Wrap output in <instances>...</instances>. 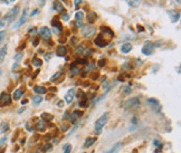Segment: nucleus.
Instances as JSON below:
<instances>
[{"mask_svg": "<svg viewBox=\"0 0 181 153\" xmlns=\"http://www.w3.org/2000/svg\"><path fill=\"white\" fill-rule=\"evenodd\" d=\"M108 116H110V113L108 112H106V113H104L100 119H98L96 122H95V124H94V127H95V131H97V132H100V131L102 130L104 126L106 125L107 121H108Z\"/></svg>", "mask_w": 181, "mask_h": 153, "instance_id": "obj_1", "label": "nucleus"}, {"mask_svg": "<svg viewBox=\"0 0 181 153\" xmlns=\"http://www.w3.org/2000/svg\"><path fill=\"white\" fill-rule=\"evenodd\" d=\"M95 33H96V28L93 27V26H83L81 29V34L85 38L93 36V35H95Z\"/></svg>", "mask_w": 181, "mask_h": 153, "instance_id": "obj_2", "label": "nucleus"}, {"mask_svg": "<svg viewBox=\"0 0 181 153\" xmlns=\"http://www.w3.org/2000/svg\"><path fill=\"white\" fill-rule=\"evenodd\" d=\"M154 51V45L153 42H147L145 44H144V46L142 47V53H143L144 55H152Z\"/></svg>", "mask_w": 181, "mask_h": 153, "instance_id": "obj_3", "label": "nucleus"}, {"mask_svg": "<svg viewBox=\"0 0 181 153\" xmlns=\"http://www.w3.org/2000/svg\"><path fill=\"white\" fill-rule=\"evenodd\" d=\"M18 10H19L18 6H16V7H14L11 10H9L8 14L5 16V20H7V21H12V20L16 18L17 14H18Z\"/></svg>", "mask_w": 181, "mask_h": 153, "instance_id": "obj_4", "label": "nucleus"}, {"mask_svg": "<svg viewBox=\"0 0 181 153\" xmlns=\"http://www.w3.org/2000/svg\"><path fill=\"white\" fill-rule=\"evenodd\" d=\"M11 103V96L8 93H2L0 95V106H5Z\"/></svg>", "mask_w": 181, "mask_h": 153, "instance_id": "obj_5", "label": "nucleus"}, {"mask_svg": "<svg viewBox=\"0 0 181 153\" xmlns=\"http://www.w3.org/2000/svg\"><path fill=\"white\" fill-rule=\"evenodd\" d=\"M39 34H40V36H42V38H44V39H51V29L48 27H42L40 29H39Z\"/></svg>", "mask_w": 181, "mask_h": 153, "instance_id": "obj_6", "label": "nucleus"}, {"mask_svg": "<svg viewBox=\"0 0 181 153\" xmlns=\"http://www.w3.org/2000/svg\"><path fill=\"white\" fill-rule=\"evenodd\" d=\"M168 14L170 16V19H171L172 23H177L180 19V12L177 11V10H169Z\"/></svg>", "mask_w": 181, "mask_h": 153, "instance_id": "obj_7", "label": "nucleus"}, {"mask_svg": "<svg viewBox=\"0 0 181 153\" xmlns=\"http://www.w3.org/2000/svg\"><path fill=\"white\" fill-rule=\"evenodd\" d=\"M140 105V101L139 98H132V100H130V101H128V102L125 103V106L128 107V108H135V107H138Z\"/></svg>", "mask_w": 181, "mask_h": 153, "instance_id": "obj_8", "label": "nucleus"}, {"mask_svg": "<svg viewBox=\"0 0 181 153\" xmlns=\"http://www.w3.org/2000/svg\"><path fill=\"white\" fill-rule=\"evenodd\" d=\"M74 96H75V89H73V88L68 89V92L65 95V102L67 104H70V103L73 102V100H74Z\"/></svg>", "mask_w": 181, "mask_h": 153, "instance_id": "obj_9", "label": "nucleus"}, {"mask_svg": "<svg viewBox=\"0 0 181 153\" xmlns=\"http://www.w3.org/2000/svg\"><path fill=\"white\" fill-rule=\"evenodd\" d=\"M27 15H28V9H25L23 10V16H21V18L19 19V21L16 25L14 26V28L16 29V28H18V27H20V26H23V23H26V20H27Z\"/></svg>", "mask_w": 181, "mask_h": 153, "instance_id": "obj_10", "label": "nucleus"}, {"mask_svg": "<svg viewBox=\"0 0 181 153\" xmlns=\"http://www.w3.org/2000/svg\"><path fill=\"white\" fill-rule=\"evenodd\" d=\"M82 115H83V112L82 111H74L73 114L70 116V123H75Z\"/></svg>", "mask_w": 181, "mask_h": 153, "instance_id": "obj_11", "label": "nucleus"}, {"mask_svg": "<svg viewBox=\"0 0 181 153\" xmlns=\"http://www.w3.org/2000/svg\"><path fill=\"white\" fill-rule=\"evenodd\" d=\"M131 51H132V45L129 44V42L123 44V45L121 46V51H122L123 54H128V53H130Z\"/></svg>", "mask_w": 181, "mask_h": 153, "instance_id": "obj_12", "label": "nucleus"}, {"mask_svg": "<svg viewBox=\"0 0 181 153\" xmlns=\"http://www.w3.org/2000/svg\"><path fill=\"white\" fill-rule=\"evenodd\" d=\"M96 142V138H87L84 142V148H89Z\"/></svg>", "mask_w": 181, "mask_h": 153, "instance_id": "obj_13", "label": "nucleus"}, {"mask_svg": "<svg viewBox=\"0 0 181 153\" xmlns=\"http://www.w3.org/2000/svg\"><path fill=\"white\" fill-rule=\"evenodd\" d=\"M34 92H35L36 94H38V95H39V94L42 95V94L46 93L47 89L44 87V86H35V87H34Z\"/></svg>", "mask_w": 181, "mask_h": 153, "instance_id": "obj_14", "label": "nucleus"}, {"mask_svg": "<svg viewBox=\"0 0 181 153\" xmlns=\"http://www.w3.org/2000/svg\"><path fill=\"white\" fill-rule=\"evenodd\" d=\"M56 53H57V56H60V57H63V56L66 55V53H67V49H66V47H64V46H58V48H57Z\"/></svg>", "mask_w": 181, "mask_h": 153, "instance_id": "obj_15", "label": "nucleus"}, {"mask_svg": "<svg viewBox=\"0 0 181 153\" xmlns=\"http://www.w3.org/2000/svg\"><path fill=\"white\" fill-rule=\"evenodd\" d=\"M121 148H122V143H120V142H119V143L114 144V145H113V148H111L108 151H107V152H105V153H116Z\"/></svg>", "mask_w": 181, "mask_h": 153, "instance_id": "obj_16", "label": "nucleus"}, {"mask_svg": "<svg viewBox=\"0 0 181 153\" xmlns=\"http://www.w3.org/2000/svg\"><path fill=\"white\" fill-rule=\"evenodd\" d=\"M94 44H95L96 46H98V47H104L105 45H106V42H105V40H103L101 36H98V37L94 40Z\"/></svg>", "mask_w": 181, "mask_h": 153, "instance_id": "obj_17", "label": "nucleus"}, {"mask_svg": "<svg viewBox=\"0 0 181 153\" xmlns=\"http://www.w3.org/2000/svg\"><path fill=\"white\" fill-rule=\"evenodd\" d=\"M6 54H7V46H4L0 49V64H2V61L6 57Z\"/></svg>", "mask_w": 181, "mask_h": 153, "instance_id": "obj_18", "label": "nucleus"}, {"mask_svg": "<svg viewBox=\"0 0 181 153\" xmlns=\"http://www.w3.org/2000/svg\"><path fill=\"white\" fill-rule=\"evenodd\" d=\"M97 18V15L95 14V12H91V14L87 16V21L88 23H95V20Z\"/></svg>", "mask_w": 181, "mask_h": 153, "instance_id": "obj_19", "label": "nucleus"}, {"mask_svg": "<svg viewBox=\"0 0 181 153\" xmlns=\"http://www.w3.org/2000/svg\"><path fill=\"white\" fill-rule=\"evenodd\" d=\"M128 5L131 7H139L141 5V0H128Z\"/></svg>", "mask_w": 181, "mask_h": 153, "instance_id": "obj_20", "label": "nucleus"}, {"mask_svg": "<svg viewBox=\"0 0 181 153\" xmlns=\"http://www.w3.org/2000/svg\"><path fill=\"white\" fill-rule=\"evenodd\" d=\"M54 8H55L56 11H59V12H62V11H64V7H63V5L60 4V1H55V5H54Z\"/></svg>", "mask_w": 181, "mask_h": 153, "instance_id": "obj_21", "label": "nucleus"}, {"mask_svg": "<svg viewBox=\"0 0 181 153\" xmlns=\"http://www.w3.org/2000/svg\"><path fill=\"white\" fill-rule=\"evenodd\" d=\"M21 95H23V91H21V89H16L14 92L12 98H14L15 101H17V100H19V98L21 97Z\"/></svg>", "mask_w": 181, "mask_h": 153, "instance_id": "obj_22", "label": "nucleus"}, {"mask_svg": "<svg viewBox=\"0 0 181 153\" xmlns=\"http://www.w3.org/2000/svg\"><path fill=\"white\" fill-rule=\"evenodd\" d=\"M8 130H9V124L6 123V122H2V123L0 124V131H1L2 133H6Z\"/></svg>", "mask_w": 181, "mask_h": 153, "instance_id": "obj_23", "label": "nucleus"}, {"mask_svg": "<svg viewBox=\"0 0 181 153\" xmlns=\"http://www.w3.org/2000/svg\"><path fill=\"white\" fill-rule=\"evenodd\" d=\"M43 102V97H42V95H35L33 97V103L34 104H39V103H42Z\"/></svg>", "mask_w": 181, "mask_h": 153, "instance_id": "obj_24", "label": "nucleus"}, {"mask_svg": "<svg viewBox=\"0 0 181 153\" xmlns=\"http://www.w3.org/2000/svg\"><path fill=\"white\" fill-rule=\"evenodd\" d=\"M42 119L43 120H46V121H51V120H54V116L51 115V114H48V113H43Z\"/></svg>", "mask_w": 181, "mask_h": 153, "instance_id": "obj_25", "label": "nucleus"}, {"mask_svg": "<svg viewBox=\"0 0 181 153\" xmlns=\"http://www.w3.org/2000/svg\"><path fill=\"white\" fill-rule=\"evenodd\" d=\"M75 18H76V21H83L84 14L82 11H78V12H76V15H75Z\"/></svg>", "mask_w": 181, "mask_h": 153, "instance_id": "obj_26", "label": "nucleus"}, {"mask_svg": "<svg viewBox=\"0 0 181 153\" xmlns=\"http://www.w3.org/2000/svg\"><path fill=\"white\" fill-rule=\"evenodd\" d=\"M33 64L35 66L39 67V66L43 65V61H42V59H39V58H37V57H34V58H33Z\"/></svg>", "mask_w": 181, "mask_h": 153, "instance_id": "obj_27", "label": "nucleus"}, {"mask_svg": "<svg viewBox=\"0 0 181 153\" xmlns=\"http://www.w3.org/2000/svg\"><path fill=\"white\" fill-rule=\"evenodd\" d=\"M37 130L38 131L45 130V122H44V121H39L37 123Z\"/></svg>", "mask_w": 181, "mask_h": 153, "instance_id": "obj_28", "label": "nucleus"}, {"mask_svg": "<svg viewBox=\"0 0 181 153\" xmlns=\"http://www.w3.org/2000/svg\"><path fill=\"white\" fill-rule=\"evenodd\" d=\"M122 91H123V93L126 94V95H128V94H131V92H132L130 86H123V87H122Z\"/></svg>", "mask_w": 181, "mask_h": 153, "instance_id": "obj_29", "label": "nucleus"}, {"mask_svg": "<svg viewBox=\"0 0 181 153\" xmlns=\"http://www.w3.org/2000/svg\"><path fill=\"white\" fill-rule=\"evenodd\" d=\"M53 26H54V27H56V29H57V30L62 31V25H60V23H58V21L54 20V21H53Z\"/></svg>", "mask_w": 181, "mask_h": 153, "instance_id": "obj_30", "label": "nucleus"}, {"mask_svg": "<svg viewBox=\"0 0 181 153\" xmlns=\"http://www.w3.org/2000/svg\"><path fill=\"white\" fill-rule=\"evenodd\" d=\"M148 103L152 104V105H159L158 101H155V100H153V98H149V100H148Z\"/></svg>", "mask_w": 181, "mask_h": 153, "instance_id": "obj_31", "label": "nucleus"}, {"mask_svg": "<svg viewBox=\"0 0 181 153\" xmlns=\"http://www.w3.org/2000/svg\"><path fill=\"white\" fill-rule=\"evenodd\" d=\"M83 51H84V47H83V45H79L77 48H76V51L78 53V54H82L83 53Z\"/></svg>", "mask_w": 181, "mask_h": 153, "instance_id": "obj_32", "label": "nucleus"}, {"mask_svg": "<svg viewBox=\"0 0 181 153\" xmlns=\"http://www.w3.org/2000/svg\"><path fill=\"white\" fill-rule=\"evenodd\" d=\"M75 64H82V65H84V64H86V59H77L75 61Z\"/></svg>", "mask_w": 181, "mask_h": 153, "instance_id": "obj_33", "label": "nucleus"}, {"mask_svg": "<svg viewBox=\"0 0 181 153\" xmlns=\"http://www.w3.org/2000/svg\"><path fill=\"white\" fill-rule=\"evenodd\" d=\"M153 145H154V146H159V148H162V145H161V143L159 142L158 140H154V141H153Z\"/></svg>", "mask_w": 181, "mask_h": 153, "instance_id": "obj_34", "label": "nucleus"}, {"mask_svg": "<svg viewBox=\"0 0 181 153\" xmlns=\"http://www.w3.org/2000/svg\"><path fill=\"white\" fill-rule=\"evenodd\" d=\"M78 72H79L78 68H74V67H73V65H72V73H73V75L78 74Z\"/></svg>", "mask_w": 181, "mask_h": 153, "instance_id": "obj_35", "label": "nucleus"}, {"mask_svg": "<svg viewBox=\"0 0 181 153\" xmlns=\"http://www.w3.org/2000/svg\"><path fill=\"white\" fill-rule=\"evenodd\" d=\"M62 19H63L64 21H67V20L70 19V16H68V15H67V14H64V15H63V16H62Z\"/></svg>", "mask_w": 181, "mask_h": 153, "instance_id": "obj_36", "label": "nucleus"}, {"mask_svg": "<svg viewBox=\"0 0 181 153\" xmlns=\"http://www.w3.org/2000/svg\"><path fill=\"white\" fill-rule=\"evenodd\" d=\"M70 151H72V145H67L64 153H70Z\"/></svg>", "mask_w": 181, "mask_h": 153, "instance_id": "obj_37", "label": "nucleus"}, {"mask_svg": "<svg viewBox=\"0 0 181 153\" xmlns=\"http://www.w3.org/2000/svg\"><path fill=\"white\" fill-rule=\"evenodd\" d=\"M47 150H51V144H47L46 146L43 149V152H46Z\"/></svg>", "mask_w": 181, "mask_h": 153, "instance_id": "obj_38", "label": "nucleus"}, {"mask_svg": "<svg viewBox=\"0 0 181 153\" xmlns=\"http://www.w3.org/2000/svg\"><path fill=\"white\" fill-rule=\"evenodd\" d=\"M59 75H60V73H59V72H58V73H56V74L54 75V76H51V81H55V79L57 78V77H58V76H59Z\"/></svg>", "mask_w": 181, "mask_h": 153, "instance_id": "obj_39", "label": "nucleus"}, {"mask_svg": "<svg viewBox=\"0 0 181 153\" xmlns=\"http://www.w3.org/2000/svg\"><path fill=\"white\" fill-rule=\"evenodd\" d=\"M68 129H70V126L66 125V124H63V125H62V131H64V132H65V131H67Z\"/></svg>", "mask_w": 181, "mask_h": 153, "instance_id": "obj_40", "label": "nucleus"}, {"mask_svg": "<svg viewBox=\"0 0 181 153\" xmlns=\"http://www.w3.org/2000/svg\"><path fill=\"white\" fill-rule=\"evenodd\" d=\"M21 57H23V54H21V53H18V54L16 55V57H15V59H16V60H19L20 58H21Z\"/></svg>", "mask_w": 181, "mask_h": 153, "instance_id": "obj_41", "label": "nucleus"}, {"mask_svg": "<svg viewBox=\"0 0 181 153\" xmlns=\"http://www.w3.org/2000/svg\"><path fill=\"white\" fill-rule=\"evenodd\" d=\"M86 104H87V100H84L83 102H81L79 103V106H86Z\"/></svg>", "mask_w": 181, "mask_h": 153, "instance_id": "obj_42", "label": "nucleus"}, {"mask_svg": "<svg viewBox=\"0 0 181 153\" xmlns=\"http://www.w3.org/2000/svg\"><path fill=\"white\" fill-rule=\"evenodd\" d=\"M6 35V31H0V42L4 39V37H5Z\"/></svg>", "mask_w": 181, "mask_h": 153, "instance_id": "obj_43", "label": "nucleus"}, {"mask_svg": "<svg viewBox=\"0 0 181 153\" xmlns=\"http://www.w3.org/2000/svg\"><path fill=\"white\" fill-rule=\"evenodd\" d=\"M95 65V64H94V63H92V64H89V65H88V67L87 68H86V72H89V70H92V68H93V66Z\"/></svg>", "mask_w": 181, "mask_h": 153, "instance_id": "obj_44", "label": "nucleus"}, {"mask_svg": "<svg viewBox=\"0 0 181 153\" xmlns=\"http://www.w3.org/2000/svg\"><path fill=\"white\" fill-rule=\"evenodd\" d=\"M171 4H177V5H180V1L181 0H170Z\"/></svg>", "mask_w": 181, "mask_h": 153, "instance_id": "obj_45", "label": "nucleus"}, {"mask_svg": "<svg viewBox=\"0 0 181 153\" xmlns=\"http://www.w3.org/2000/svg\"><path fill=\"white\" fill-rule=\"evenodd\" d=\"M57 106H58V107H63V106H64V102H63V101H59V102H57Z\"/></svg>", "mask_w": 181, "mask_h": 153, "instance_id": "obj_46", "label": "nucleus"}, {"mask_svg": "<svg viewBox=\"0 0 181 153\" xmlns=\"http://www.w3.org/2000/svg\"><path fill=\"white\" fill-rule=\"evenodd\" d=\"M38 5L43 7V6L45 5V0H38Z\"/></svg>", "mask_w": 181, "mask_h": 153, "instance_id": "obj_47", "label": "nucleus"}, {"mask_svg": "<svg viewBox=\"0 0 181 153\" xmlns=\"http://www.w3.org/2000/svg\"><path fill=\"white\" fill-rule=\"evenodd\" d=\"M75 42H76V38H73V39H72V40H70V45H72V46H74L75 45Z\"/></svg>", "mask_w": 181, "mask_h": 153, "instance_id": "obj_48", "label": "nucleus"}, {"mask_svg": "<svg viewBox=\"0 0 181 153\" xmlns=\"http://www.w3.org/2000/svg\"><path fill=\"white\" fill-rule=\"evenodd\" d=\"M138 30H139V31H141V33H142V31H144L143 27H142V26H140V25H138Z\"/></svg>", "mask_w": 181, "mask_h": 153, "instance_id": "obj_49", "label": "nucleus"}, {"mask_svg": "<svg viewBox=\"0 0 181 153\" xmlns=\"http://www.w3.org/2000/svg\"><path fill=\"white\" fill-rule=\"evenodd\" d=\"M81 2H82V0H75V6L77 7V6L81 5Z\"/></svg>", "mask_w": 181, "mask_h": 153, "instance_id": "obj_50", "label": "nucleus"}, {"mask_svg": "<svg viewBox=\"0 0 181 153\" xmlns=\"http://www.w3.org/2000/svg\"><path fill=\"white\" fill-rule=\"evenodd\" d=\"M104 65V60H100V61H98V66H100V67H102V66Z\"/></svg>", "mask_w": 181, "mask_h": 153, "instance_id": "obj_51", "label": "nucleus"}, {"mask_svg": "<svg viewBox=\"0 0 181 153\" xmlns=\"http://www.w3.org/2000/svg\"><path fill=\"white\" fill-rule=\"evenodd\" d=\"M45 58H46V60H49V58H51V54H47L45 56Z\"/></svg>", "mask_w": 181, "mask_h": 153, "instance_id": "obj_52", "label": "nucleus"}, {"mask_svg": "<svg viewBox=\"0 0 181 153\" xmlns=\"http://www.w3.org/2000/svg\"><path fill=\"white\" fill-rule=\"evenodd\" d=\"M38 12H39V10L36 9V10H35V11H33V12H32V16H35V15H37Z\"/></svg>", "mask_w": 181, "mask_h": 153, "instance_id": "obj_53", "label": "nucleus"}, {"mask_svg": "<svg viewBox=\"0 0 181 153\" xmlns=\"http://www.w3.org/2000/svg\"><path fill=\"white\" fill-rule=\"evenodd\" d=\"M36 31H37V30H36L35 28H33V29H30V30H29V33H30V34H35Z\"/></svg>", "mask_w": 181, "mask_h": 153, "instance_id": "obj_54", "label": "nucleus"}, {"mask_svg": "<svg viewBox=\"0 0 181 153\" xmlns=\"http://www.w3.org/2000/svg\"><path fill=\"white\" fill-rule=\"evenodd\" d=\"M5 142H6V138H4V139L0 141V146H1V145H4L2 143H5Z\"/></svg>", "mask_w": 181, "mask_h": 153, "instance_id": "obj_55", "label": "nucleus"}, {"mask_svg": "<svg viewBox=\"0 0 181 153\" xmlns=\"http://www.w3.org/2000/svg\"><path fill=\"white\" fill-rule=\"evenodd\" d=\"M177 72H178V74H180V66L177 67Z\"/></svg>", "mask_w": 181, "mask_h": 153, "instance_id": "obj_56", "label": "nucleus"}, {"mask_svg": "<svg viewBox=\"0 0 181 153\" xmlns=\"http://www.w3.org/2000/svg\"><path fill=\"white\" fill-rule=\"evenodd\" d=\"M5 27V23H0V28H4Z\"/></svg>", "mask_w": 181, "mask_h": 153, "instance_id": "obj_57", "label": "nucleus"}, {"mask_svg": "<svg viewBox=\"0 0 181 153\" xmlns=\"http://www.w3.org/2000/svg\"><path fill=\"white\" fill-rule=\"evenodd\" d=\"M37 44H38V39H36V40L34 42V45H35V46H37Z\"/></svg>", "mask_w": 181, "mask_h": 153, "instance_id": "obj_58", "label": "nucleus"}, {"mask_svg": "<svg viewBox=\"0 0 181 153\" xmlns=\"http://www.w3.org/2000/svg\"><path fill=\"white\" fill-rule=\"evenodd\" d=\"M23 111H25V107H23V108H21V110H19L18 111V113H21V112Z\"/></svg>", "mask_w": 181, "mask_h": 153, "instance_id": "obj_59", "label": "nucleus"}, {"mask_svg": "<svg viewBox=\"0 0 181 153\" xmlns=\"http://www.w3.org/2000/svg\"><path fill=\"white\" fill-rule=\"evenodd\" d=\"M132 122H133V123H136V119H135V117H133V120H132Z\"/></svg>", "mask_w": 181, "mask_h": 153, "instance_id": "obj_60", "label": "nucleus"}, {"mask_svg": "<svg viewBox=\"0 0 181 153\" xmlns=\"http://www.w3.org/2000/svg\"><path fill=\"white\" fill-rule=\"evenodd\" d=\"M27 102H28L27 100H25V101H23V102H21V103H23V104H26V103H27Z\"/></svg>", "mask_w": 181, "mask_h": 153, "instance_id": "obj_61", "label": "nucleus"}, {"mask_svg": "<svg viewBox=\"0 0 181 153\" xmlns=\"http://www.w3.org/2000/svg\"><path fill=\"white\" fill-rule=\"evenodd\" d=\"M9 1H15V0H9Z\"/></svg>", "mask_w": 181, "mask_h": 153, "instance_id": "obj_62", "label": "nucleus"}]
</instances>
